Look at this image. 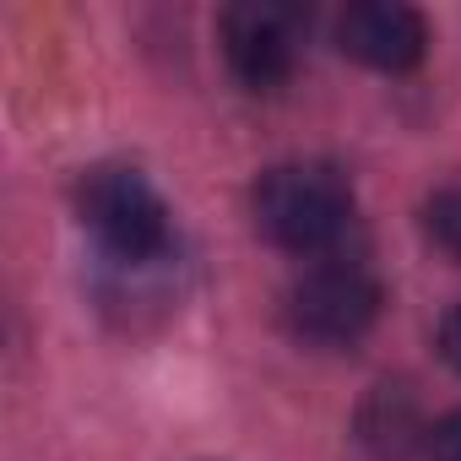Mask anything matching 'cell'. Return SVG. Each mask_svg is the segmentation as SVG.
<instances>
[{"label":"cell","mask_w":461,"mask_h":461,"mask_svg":"<svg viewBox=\"0 0 461 461\" xmlns=\"http://www.w3.org/2000/svg\"><path fill=\"white\" fill-rule=\"evenodd\" d=\"M77 217L98 240L109 267H163L174 261V217L158 185L131 163H98L77 185Z\"/></svg>","instance_id":"obj_1"},{"label":"cell","mask_w":461,"mask_h":461,"mask_svg":"<svg viewBox=\"0 0 461 461\" xmlns=\"http://www.w3.org/2000/svg\"><path fill=\"white\" fill-rule=\"evenodd\" d=\"M353 222V190L331 163H283L256 185V228L294 256H326Z\"/></svg>","instance_id":"obj_2"},{"label":"cell","mask_w":461,"mask_h":461,"mask_svg":"<svg viewBox=\"0 0 461 461\" xmlns=\"http://www.w3.org/2000/svg\"><path fill=\"white\" fill-rule=\"evenodd\" d=\"M380 277L358 261H321L288 294V331L310 348H353L380 321Z\"/></svg>","instance_id":"obj_3"},{"label":"cell","mask_w":461,"mask_h":461,"mask_svg":"<svg viewBox=\"0 0 461 461\" xmlns=\"http://www.w3.org/2000/svg\"><path fill=\"white\" fill-rule=\"evenodd\" d=\"M310 17L283 0H250V6L222 12V55L228 71L250 93H283L299 71Z\"/></svg>","instance_id":"obj_4"},{"label":"cell","mask_w":461,"mask_h":461,"mask_svg":"<svg viewBox=\"0 0 461 461\" xmlns=\"http://www.w3.org/2000/svg\"><path fill=\"white\" fill-rule=\"evenodd\" d=\"M337 44L358 66L402 77L429 55V28H423V17L412 6H402V0H358V6H348L342 23H337Z\"/></svg>","instance_id":"obj_5"},{"label":"cell","mask_w":461,"mask_h":461,"mask_svg":"<svg viewBox=\"0 0 461 461\" xmlns=\"http://www.w3.org/2000/svg\"><path fill=\"white\" fill-rule=\"evenodd\" d=\"M358 434L375 461H412V450H423L434 429H423L418 402L402 385H380L358 412Z\"/></svg>","instance_id":"obj_6"},{"label":"cell","mask_w":461,"mask_h":461,"mask_svg":"<svg viewBox=\"0 0 461 461\" xmlns=\"http://www.w3.org/2000/svg\"><path fill=\"white\" fill-rule=\"evenodd\" d=\"M429 240L450 256V261H461V185H445L434 201H429Z\"/></svg>","instance_id":"obj_7"},{"label":"cell","mask_w":461,"mask_h":461,"mask_svg":"<svg viewBox=\"0 0 461 461\" xmlns=\"http://www.w3.org/2000/svg\"><path fill=\"white\" fill-rule=\"evenodd\" d=\"M429 456H434V461H461V407H456L450 418L434 423V434H429Z\"/></svg>","instance_id":"obj_8"},{"label":"cell","mask_w":461,"mask_h":461,"mask_svg":"<svg viewBox=\"0 0 461 461\" xmlns=\"http://www.w3.org/2000/svg\"><path fill=\"white\" fill-rule=\"evenodd\" d=\"M439 353H445V364L461 375V304L439 321Z\"/></svg>","instance_id":"obj_9"}]
</instances>
